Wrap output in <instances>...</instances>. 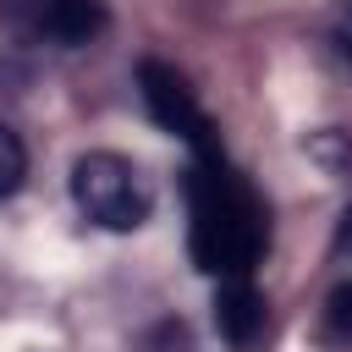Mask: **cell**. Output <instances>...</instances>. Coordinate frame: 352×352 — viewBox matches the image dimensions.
<instances>
[{
  "label": "cell",
  "instance_id": "cell-5",
  "mask_svg": "<svg viewBox=\"0 0 352 352\" xmlns=\"http://www.w3.org/2000/svg\"><path fill=\"white\" fill-rule=\"evenodd\" d=\"M214 330L236 352H248L264 336V297H258L253 280H220V292H214Z\"/></svg>",
  "mask_w": 352,
  "mask_h": 352
},
{
  "label": "cell",
  "instance_id": "cell-8",
  "mask_svg": "<svg viewBox=\"0 0 352 352\" xmlns=\"http://www.w3.org/2000/svg\"><path fill=\"white\" fill-rule=\"evenodd\" d=\"M336 248H352V209L341 214V231H336Z\"/></svg>",
  "mask_w": 352,
  "mask_h": 352
},
{
  "label": "cell",
  "instance_id": "cell-3",
  "mask_svg": "<svg viewBox=\"0 0 352 352\" xmlns=\"http://www.w3.org/2000/svg\"><path fill=\"white\" fill-rule=\"evenodd\" d=\"M0 28L22 44L77 50L94 33H104V6L99 0H0Z\"/></svg>",
  "mask_w": 352,
  "mask_h": 352
},
{
  "label": "cell",
  "instance_id": "cell-6",
  "mask_svg": "<svg viewBox=\"0 0 352 352\" xmlns=\"http://www.w3.org/2000/svg\"><path fill=\"white\" fill-rule=\"evenodd\" d=\"M22 176H28V148H22V138L0 121V204L22 187Z\"/></svg>",
  "mask_w": 352,
  "mask_h": 352
},
{
  "label": "cell",
  "instance_id": "cell-1",
  "mask_svg": "<svg viewBox=\"0 0 352 352\" xmlns=\"http://www.w3.org/2000/svg\"><path fill=\"white\" fill-rule=\"evenodd\" d=\"M187 248H192V264L204 275H220V280H248L253 264L264 258V242H270V220H264V204L253 192V182L226 165V154H192V170H187Z\"/></svg>",
  "mask_w": 352,
  "mask_h": 352
},
{
  "label": "cell",
  "instance_id": "cell-2",
  "mask_svg": "<svg viewBox=\"0 0 352 352\" xmlns=\"http://www.w3.org/2000/svg\"><path fill=\"white\" fill-rule=\"evenodd\" d=\"M72 198L104 231H138L148 220V209H154V192H148L143 170L132 160L110 154V148H94V154H82L72 165Z\"/></svg>",
  "mask_w": 352,
  "mask_h": 352
},
{
  "label": "cell",
  "instance_id": "cell-9",
  "mask_svg": "<svg viewBox=\"0 0 352 352\" xmlns=\"http://www.w3.org/2000/svg\"><path fill=\"white\" fill-rule=\"evenodd\" d=\"M341 50H346V60H352V6H346V28H341Z\"/></svg>",
  "mask_w": 352,
  "mask_h": 352
},
{
  "label": "cell",
  "instance_id": "cell-7",
  "mask_svg": "<svg viewBox=\"0 0 352 352\" xmlns=\"http://www.w3.org/2000/svg\"><path fill=\"white\" fill-rule=\"evenodd\" d=\"M324 324H330V336H341V341H352V275L324 297Z\"/></svg>",
  "mask_w": 352,
  "mask_h": 352
},
{
  "label": "cell",
  "instance_id": "cell-4",
  "mask_svg": "<svg viewBox=\"0 0 352 352\" xmlns=\"http://www.w3.org/2000/svg\"><path fill=\"white\" fill-rule=\"evenodd\" d=\"M138 88H143L148 116H154L170 138H182L192 154H214V148H220L214 121L204 116L198 94L187 88V77H182L176 66H165V60H138Z\"/></svg>",
  "mask_w": 352,
  "mask_h": 352
}]
</instances>
